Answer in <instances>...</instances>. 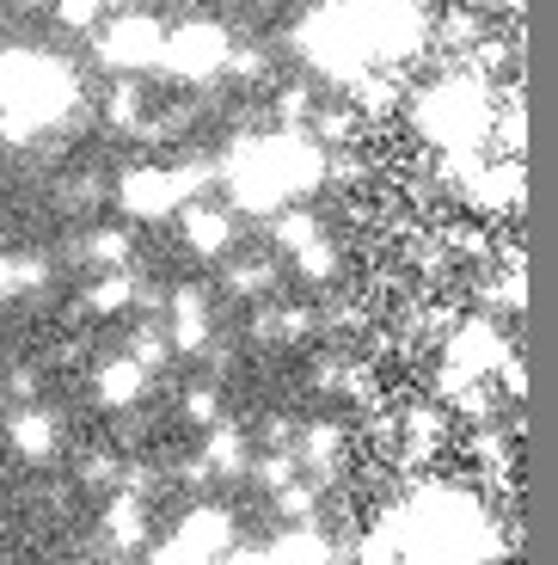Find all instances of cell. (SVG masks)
<instances>
[{
  "label": "cell",
  "instance_id": "obj_13",
  "mask_svg": "<svg viewBox=\"0 0 558 565\" xmlns=\"http://www.w3.org/2000/svg\"><path fill=\"white\" fill-rule=\"evenodd\" d=\"M265 282H270V270L258 265V258H246L239 270H227V289H234V296H258Z\"/></svg>",
  "mask_w": 558,
  "mask_h": 565
},
{
  "label": "cell",
  "instance_id": "obj_5",
  "mask_svg": "<svg viewBox=\"0 0 558 565\" xmlns=\"http://www.w3.org/2000/svg\"><path fill=\"white\" fill-rule=\"evenodd\" d=\"M227 234H234V215L210 210V203H191V210H184V246H191L196 258H222Z\"/></svg>",
  "mask_w": 558,
  "mask_h": 565
},
{
  "label": "cell",
  "instance_id": "obj_11",
  "mask_svg": "<svg viewBox=\"0 0 558 565\" xmlns=\"http://www.w3.org/2000/svg\"><path fill=\"white\" fill-rule=\"evenodd\" d=\"M210 473H246V443L234 430H222V424H215V437H210Z\"/></svg>",
  "mask_w": 558,
  "mask_h": 565
},
{
  "label": "cell",
  "instance_id": "obj_7",
  "mask_svg": "<svg viewBox=\"0 0 558 565\" xmlns=\"http://www.w3.org/2000/svg\"><path fill=\"white\" fill-rule=\"evenodd\" d=\"M13 449L25 455V461H37V467L56 455V424H50V412H37V406L13 412Z\"/></svg>",
  "mask_w": 558,
  "mask_h": 565
},
{
  "label": "cell",
  "instance_id": "obj_9",
  "mask_svg": "<svg viewBox=\"0 0 558 565\" xmlns=\"http://www.w3.org/2000/svg\"><path fill=\"white\" fill-rule=\"evenodd\" d=\"M105 124L111 129H148V93H141L129 74H117L111 99H105Z\"/></svg>",
  "mask_w": 558,
  "mask_h": 565
},
{
  "label": "cell",
  "instance_id": "obj_14",
  "mask_svg": "<svg viewBox=\"0 0 558 565\" xmlns=\"http://www.w3.org/2000/svg\"><path fill=\"white\" fill-rule=\"evenodd\" d=\"M129 7H136V0H105V13H111V19H117V13H129Z\"/></svg>",
  "mask_w": 558,
  "mask_h": 565
},
{
  "label": "cell",
  "instance_id": "obj_6",
  "mask_svg": "<svg viewBox=\"0 0 558 565\" xmlns=\"http://www.w3.org/2000/svg\"><path fill=\"white\" fill-rule=\"evenodd\" d=\"M81 258L93 270H129L136 265V227H93L81 241Z\"/></svg>",
  "mask_w": 558,
  "mask_h": 565
},
{
  "label": "cell",
  "instance_id": "obj_15",
  "mask_svg": "<svg viewBox=\"0 0 558 565\" xmlns=\"http://www.w3.org/2000/svg\"><path fill=\"white\" fill-rule=\"evenodd\" d=\"M13 7H37V0H13Z\"/></svg>",
  "mask_w": 558,
  "mask_h": 565
},
{
  "label": "cell",
  "instance_id": "obj_12",
  "mask_svg": "<svg viewBox=\"0 0 558 565\" xmlns=\"http://www.w3.org/2000/svg\"><path fill=\"white\" fill-rule=\"evenodd\" d=\"M179 412L196 430H215V424H222V394H215V387H191V394L179 399Z\"/></svg>",
  "mask_w": 558,
  "mask_h": 565
},
{
  "label": "cell",
  "instance_id": "obj_2",
  "mask_svg": "<svg viewBox=\"0 0 558 565\" xmlns=\"http://www.w3.org/2000/svg\"><path fill=\"white\" fill-rule=\"evenodd\" d=\"M160 50H167V31H160V19L136 13V7L98 25V62H105V68H117V74L160 62Z\"/></svg>",
  "mask_w": 558,
  "mask_h": 565
},
{
  "label": "cell",
  "instance_id": "obj_8",
  "mask_svg": "<svg viewBox=\"0 0 558 565\" xmlns=\"http://www.w3.org/2000/svg\"><path fill=\"white\" fill-rule=\"evenodd\" d=\"M105 535H111L117 553H136L141 541H148V504H141V498H111V510H105Z\"/></svg>",
  "mask_w": 558,
  "mask_h": 565
},
{
  "label": "cell",
  "instance_id": "obj_4",
  "mask_svg": "<svg viewBox=\"0 0 558 565\" xmlns=\"http://www.w3.org/2000/svg\"><path fill=\"white\" fill-rule=\"evenodd\" d=\"M141 387H148V369L136 363V356H111V363L93 375V394L98 406H136Z\"/></svg>",
  "mask_w": 558,
  "mask_h": 565
},
{
  "label": "cell",
  "instance_id": "obj_10",
  "mask_svg": "<svg viewBox=\"0 0 558 565\" xmlns=\"http://www.w3.org/2000/svg\"><path fill=\"white\" fill-rule=\"evenodd\" d=\"M56 19H62V31H86L93 38L111 13H105V0H56Z\"/></svg>",
  "mask_w": 558,
  "mask_h": 565
},
{
  "label": "cell",
  "instance_id": "obj_1",
  "mask_svg": "<svg viewBox=\"0 0 558 565\" xmlns=\"http://www.w3.org/2000/svg\"><path fill=\"white\" fill-rule=\"evenodd\" d=\"M227 56H234V38H227L215 19H184L179 31H167V62L179 81H210V74H227Z\"/></svg>",
  "mask_w": 558,
  "mask_h": 565
},
{
  "label": "cell",
  "instance_id": "obj_3",
  "mask_svg": "<svg viewBox=\"0 0 558 565\" xmlns=\"http://www.w3.org/2000/svg\"><path fill=\"white\" fill-rule=\"evenodd\" d=\"M172 351H203L210 339V296L203 289H172Z\"/></svg>",
  "mask_w": 558,
  "mask_h": 565
}]
</instances>
